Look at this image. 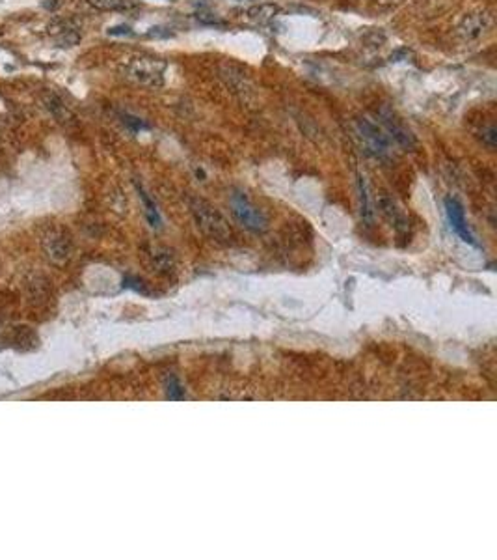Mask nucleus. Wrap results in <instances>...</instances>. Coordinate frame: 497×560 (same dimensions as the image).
<instances>
[{"instance_id": "obj_16", "label": "nucleus", "mask_w": 497, "mask_h": 560, "mask_svg": "<svg viewBox=\"0 0 497 560\" xmlns=\"http://www.w3.org/2000/svg\"><path fill=\"white\" fill-rule=\"evenodd\" d=\"M125 121H127L135 131H138V129H146V126H144L138 118H132V116H125Z\"/></svg>"}, {"instance_id": "obj_15", "label": "nucleus", "mask_w": 497, "mask_h": 560, "mask_svg": "<svg viewBox=\"0 0 497 560\" xmlns=\"http://www.w3.org/2000/svg\"><path fill=\"white\" fill-rule=\"evenodd\" d=\"M108 34L110 36H130L132 34V30H130V27H127V24H119V27H112V29H108Z\"/></svg>"}, {"instance_id": "obj_5", "label": "nucleus", "mask_w": 497, "mask_h": 560, "mask_svg": "<svg viewBox=\"0 0 497 560\" xmlns=\"http://www.w3.org/2000/svg\"><path fill=\"white\" fill-rule=\"evenodd\" d=\"M445 212H447V219H449V224L454 234H458V237L468 243L471 246H479L475 235L471 234V230L468 226V221H466V215H464V207L458 204L454 198H447L445 200Z\"/></svg>"}, {"instance_id": "obj_2", "label": "nucleus", "mask_w": 497, "mask_h": 560, "mask_svg": "<svg viewBox=\"0 0 497 560\" xmlns=\"http://www.w3.org/2000/svg\"><path fill=\"white\" fill-rule=\"evenodd\" d=\"M356 137L369 155L385 157L390 154V138H388L385 131L367 118H358L356 120Z\"/></svg>"}, {"instance_id": "obj_12", "label": "nucleus", "mask_w": 497, "mask_h": 560, "mask_svg": "<svg viewBox=\"0 0 497 560\" xmlns=\"http://www.w3.org/2000/svg\"><path fill=\"white\" fill-rule=\"evenodd\" d=\"M358 191H360V202H362V217L367 223H373V209L369 204V193H367V183L362 176L358 177Z\"/></svg>"}, {"instance_id": "obj_4", "label": "nucleus", "mask_w": 497, "mask_h": 560, "mask_svg": "<svg viewBox=\"0 0 497 560\" xmlns=\"http://www.w3.org/2000/svg\"><path fill=\"white\" fill-rule=\"evenodd\" d=\"M192 212L196 215V221L199 226L207 232L209 235L216 237V240H226L229 232H227L226 221L218 215L211 206H207L205 202H194Z\"/></svg>"}, {"instance_id": "obj_8", "label": "nucleus", "mask_w": 497, "mask_h": 560, "mask_svg": "<svg viewBox=\"0 0 497 560\" xmlns=\"http://www.w3.org/2000/svg\"><path fill=\"white\" fill-rule=\"evenodd\" d=\"M45 249H47V256L51 258L52 262L56 263H63L69 258V241L66 237H62L60 234L49 235L45 240Z\"/></svg>"}, {"instance_id": "obj_1", "label": "nucleus", "mask_w": 497, "mask_h": 560, "mask_svg": "<svg viewBox=\"0 0 497 560\" xmlns=\"http://www.w3.org/2000/svg\"><path fill=\"white\" fill-rule=\"evenodd\" d=\"M166 62L162 58L151 57V54H127L119 60L118 69L125 79L132 80L140 86L149 88H160L164 84L166 75Z\"/></svg>"}, {"instance_id": "obj_6", "label": "nucleus", "mask_w": 497, "mask_h": 560, "mask_svg": "<svg viewBox=\"0 0 497 560\" xmlns=\"http://www.w3.org/2000/svg\"><path fill=\"white\" fill-rule=\"evenodd\" d=\"M490 15L486 12L468 13L458 24V34L466 41H477L490 30Z\"/></svg>"}, {"instance_id": "obj_7", "label": "nucleus", "mask_w": 497, "mask_h": 560, "mask_svg": "<svg viewBox=\"0 0 497 560\" xmlns=\"http://www.w3.org/2000/svg\"><path fill=\"white\" fill-rule=\"evenodd\" d=\"M380 118H382V124H384L385 131L390 133L391 137H393V140H397V142L401 144V146H404V148H410V146H412L413 142L412 133L402 126V121L399 120V118H395L391 112H384V115H380Z\"/></svg>"}, {"instance_id": "obj_13", "label": "nucleus", "mask_w": 497, "mask_h": 560, "mask_svg": "<svg viewBox=\"0 0 497 560\" xmlns=\"http://www.w3.org/2000/svg\"><path fill=\"white\" fill-rule=\"evenodd\" d=\"M166 398L176 401L185 398V389H183V385L179 383V379L176 376H170V378L166 379Z\"/></svg>"}, {"instance_id": "obj_3", "label": "nucleus", "mask_w": 497, "mask_h": 560, "mask_svg": "<svg viewBox=\"0 0 497 560\" xmlns=\"http://www.w3.org/2000/svg\"><path fill=\"white\" fill-rule=\"evenodd\" d=\"M229 204H231L233 215L244 228L250 230V232H255V234L265 232L266 224H268L265 213L257 209L244 193H233L231 198H229Z\"/></svg>"}, {"instance_id": "obj_17", "label": "nucleus", "mask_w": 497, "mask_h": 560, "mask_svg": "<svg viewBox=\"0 0 497 560\" xmlns=\"http://www.w3.org/2000/svg\"><path fill=\"white\" fill-rule=\"evenodd\" d=\"M401 2H404V0H379V4H382V6H397Z\"/></svg>"}, {"instance_id": "obj_10", "label": "nucleus", "mask_w": 497, "mask_h": 560, "mask_svg": "<svg viewBox=\"0 0 497 560\" xmlns=\"http://www.w3.org/2000/svg\"><path fill=\"white\" fill-rule=\"evenodd\" d=\"M277 13H280V8H277L276 4H268V2H266V4H259V6L252 8L248 12V17L252 19V21H255V23L265 24L270 23Z\"/></svg>"}, {"instance_id": "obj_11", "label": "nucleus", "mask_w": 497, "mask_h": 560, "mask_svg": "<svg viewBox=\"0 0 497 560\" xmlns=\"http://www.w3.org/2000/svg\"><path fill=\"white\" fill-rule=\"evenodd\" d=\"M138 195H140L142 204H144V207H146V217H147V221H149V224H151V228H160L162 219H160V213H158L157 206H155V202L149 198V195H147L146 191L142 189V187H138Z\"/></svg>"}, {"instance_id": "obj_9", "label": "nucleus", "mask_w": 497, "mask_h": 560, "mask_svg": "<svg viewBox=\"0 0 497 560\" xmlns=\"http://www.w3.org/2000/svg\"><path fill=\"white\" fill-rule=\"evenodd\" d=\"M86 2L101 12H125L136 6L135 0H86Z\"/></svg>"}, {"instance_id": "obj_14", "label": "nucleus", "mask_w": 497, "mask_h": 560, "mask_svg": "<svg viewBox=\"0 0 497 560\" xmlns=\"http://www.w3.org/2000/svg\"><path fill=\"white\" fill-rule=\"evenodd\" d=\"M47 107H49V109H51L52 112L56 115V118H60V120H71V118H73V116H71V112H69V110L66 109V107H63L62 101H58L56 98H52L51 101H49V105H47Z\"/></svg>"}]
</instances>
